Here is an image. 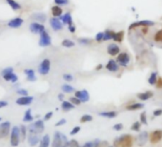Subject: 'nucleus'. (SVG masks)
<instances>
[{
	"mask_svg": "<svg viewBox=\"0 0 162 147\" xmlns=\"http://www.w3.org/2000/svg\"><path fill=\"white\" fill-rule=\"evenodd\" d=\"M33 117L32 115V110L28 109L25 112L24 118H23V121L24 122H31V121H33Z\"/></svg>",
	"mask_w": 162,
	"mask_h": 147,
	"instance_id": "nucleus-33",
	"label": "nucleus"
},
{
	"mask_svg": "<svg viewBox=\"0 0 162 147\" xmlns=\"http://www.w3.org/2000/svg\"><path fill=\"white\" fill-rule=\"evenodd\" d=\"M82 147H95V141H89L86 142Z\"/></svg>",
	"mask_w": 162,
	"mask_h": 147,
	"instance_id": "nucleus-57",
	"label": "nucleus"
},
{
	"mask_svg": "<svg viewBox=\"0 0 162 147\" xmlns=\"http://www.w3.org/2000/svg\"><path fill=\"white\" fill-rule=\"evenodd\" d=\"M75 105H74L70 100H69V101H67V100H63L62 104H61V108H62V110L65 112H68V111L75 109Z\"/></svg>",
	"mask_w": 162,
	"mask_h": 147,
	"instance_id": "nucleus-26",
	"label": "nucleus"
},
{
	"mask_svg": "<svg viewBox=\"0 0 162 147\" xmlns=\"http://www.w3.org/2000/svg\"><path fill=\"white\" fill-rule=\"evenodd\" d=\"M39 135L40 134L29 132V135H28V142H29V144L31 146H36L37 143H39V142H40Z\"/></svg>",
	"mask_w": 162,
	"mask_h": 147,
	"instance_id": "nucleus-17",
	"label": "nucleus"
},
{
	"mask_svg": "<svg viewBox=\"0 0 162 147\" xmlns=\"http://www.w3.org/2000/svg\"><path fill=\"white\" fill-rule=\"evenodd\" d=\"M45 129V125H44V121L42 119H38L36 122H33V124H31L28 127V131L29 132H33V133H36V134H41Z\"/></svg>",
	"mask_w": 162,
	"mask_h": 147,
	"instance_id": "nucleus-6",
	"label": "nucleus"
},
{
	"mask_svg": "<svg viewBox=\"0 0 162 147\" xmlns=\"http://www.w3.org/2000/svg\"><path fill=\"white\" fill-rule=\"evenodd\" d=\"M60 20L62 21V23L64 25H72L74 24V21H72V14L71 13H66V14H63L61 16L59 17Z\"/></svg>",
	"mask_w": 162,
	"mask_h": 147,
	"instance_id": "nucleus-20",
	"label": "nucleus"
},
{
	"mask_svg": "<svg viewBox=\"0 0 162 147\" xmlns=\"http://www.w3.org/2000/svg\"><path fill=\"white\" fill-rule=\"evenodd\" d=\"M51 70V60L49 59H44L38 66V73L42 76H46Z\"/></svg>",
	"mask_w": 162,
	"mask_h": 147,
	"instance_id": "nucleus-7",
	"label": "nucleus"
},
{
	"mask_svg": "<svg viewBox=\"0 0 162 147\" xmlns=\"http://www.w3.org/2000/svg\"><path fill=\"white\" fill-rule=\"evenodd\" d=\"M70 101L74 104V105H80V104L82 103L81 100L76 98V96H72V98H70Z\"/></svg>",
	"mask_w": 162,
	"mask_h": 147,
	"instance_id": "nucleus-46",
	"label": "nucleus"
},
{
	"mask_svg": "<svg viewBox=\"0 0 162 147\" xmlns=\"http://www.w3.org/2000/svg\"><path fill=\"white\" fill-rule=\"evenodd\" d=\"M102 68H103V65H102V64H98L97 66L95 67V70H96V71H99V70H101Z\"/></svg>",
	"mask_w": 162,
	"mask_h": 147,
	"instance_id": "nucleus-60",
	"label": "nucleus"
},
{
	"mask_svg": "<svg viewBox=\"0 0 162 147\" xmlns=\"http://www.w3.org/2000/svg\"><path fill=\"white\" fill-rule=\"evenodd\" d=\"M0 138H1V137H0Z\"/></svg>",
	"mask_w": 162,
	"mask_h": 147,
	"instance_id": "nucleus-64",
	"label": "nucleus"
},
{
	"mask_svg": "<svg viewBox=\"0 0 162 147\" xmlns=\"http://www.w3.org/2000/svg\"><path fill=\"white\" fill-rule=\"evenodd\" d=\"M153 40L157 43H162V29L158 30L153 36Z\"/></svg>",
	"mask_w": 162,
	"mask_h": 147,
	"instance_id": "nucleus-39",
	"label": "nucleus"
},
{
	"mask_svg": "<svg viewBox=\"0 0 162 147\" xmlns=\"http://www.w3.org/2000/svg\"><path fill=\"white\" fill-rule=\"evenodd\" d=\"M69 147H80V146H79V143L77 142V141L72 140L70 141V143H69Z\"/></svg>",
	"mask_w": 162,
	"mask_h": 147,
	"instance_id": "nucleus-49",
	"label": "nucleus"
},
{
	"mask_svg": "<svg viewBox=\"0 0 162 147\" xmlns=\"http://www.w3.org/2000/svg\"><path fill=\"white\" fill-rule=\"evenodd\" d=\"M8 105V102L5 101V100H0V108L6 107Z\"/></svg>",
	"mask_w": 162,
	"mask_h": 147,
	"instance_id": "nucleus-58",
	"label": "nucleus"
},
{
	"mask_svg": "<svg viewBox=\"0 0 162 147\" xmlns=\"http://www.w3.org/2000/svg\"><path fill=\"white\" fill-rule=\"evenodd\" d=\"M161 138H162V131L156 130L150 135V141H151V143L155 144V143H157V142H159Z\"/></svg>",
	"mask_w": 162,
	"mask_h": 147,
	"instance_id": "nucleus-19",
	"label": "nucleus"
},
{
	"mask_svg": "<svg viewBox=\"0 0 162 147\" xmlns=\"http://www.w3.org/2000/svg\"><path fill=\"white\" fill-rule=\"evenodd\" d=\"M51 13L53 17H60L63 14V9L60 6L55 5L51 8Z\"/></svg>",
	"mask_w": 162,
	"mask_h": 147,
	"instance_id": "nucleus-24",
	"label": "nucleus"
},
{
	"mask_svg": "<svg viewBox=\"0 0 162 147\" xmlns=\"http://www.w3.org/2000/svg\"><path fill=\"white\" fill-rule=\"evenodd\" d=\"M156 23L153 21L151 20H140V21H136V22H134L132 23L130 26H129V31H132L136 28H138V27H152V26H155Z\"/></svg>",
	"mask_w": 162,
	"mask_h": 147,
	"instance_id": "nucleus-9",
	"label": "nucleus"
},
{
	"mask_svg": "<svg viewBox=\"0 0 162 147\" xmlns=\"http://www.w3.org/2000/svg\"><path fill=\"white\" fill-rule=\"evenodd\" d=\"M8 5H9L11 9H13L14 11H18V10H21L22 6L19 4L18 2H16L15 0H6Z\"/></svg>",
	"mask_w": 162,
	"mask_h": 147,
	"instance_id": "nucleus-30",
	"label": "nucleus"
},
{
	"mask_svg": "<svg viewBox=\"0 0 162 147\" xmlns=\"http://www.w3.org/2000/svg\"><path fill=\"white\" fill-rule=\"evenodd\" d=\"M19 129H20V137H21V140L22 141L26 140V138H27V132H28V128H27L25 125H20Z\"/></svg>",
	"mask_w": 162,
	"mask_h": 147,
	"instance_id": "nucleus-37",
	"label": "nucleus"
},
{
	"mask_svg": "<svg viewBox=\"0 0 162 147\" xmlns=\"http://www.w3.org/2000/svg\"><path fill=\"white\" fill-rule=\"evenodd\" d=\"M124 36H125L124 31H119V32H115V34H114L113 40L114 42H117V43H121V42L124 40Z\"/></svg>",
	"mask_w": 162,
	"mask_h": 147,
	"instance_id": "nucleus-27",
	"label": "nucleus"
},
{
	"mask_svg": "<svg viewBox=\"0 0 162 147\" xmlns=\"http://www.w3.org/2000/svg\"><path fill=\"white\" fill-rule=\"evenodd\" d=\"M61 89H62V91L64 93H67V94H71V93L75 92V88L72 86H71L70 84H64V85H62Z\"/></svg>",
	"mask_w": 162,
	"mask_h": 147,
	"instance_id": "nucleus-38",
	"label": "nucleus"
},
{
	"mask_svg": "<svg viewBox=\"0 0 162 147\" xmlns=\"http://www.w3.org/2000/svg\"><path fill=\"white\" fill-rule=\"evenodd\" d=\"M50 143H51V138H50V136L49 135H44L40 140L39 147H49Z\"/></svg>",
	"mask_w": 162,
	"mask_h": 147,
	"instance_id": "nucleus-29",
	"label": "nucleus"
},
{
	"mask_svg": "<svg viewBox=\"0 0 162 147\" xmlns=\"http://www.w3.org/2000/svg\"><path fill=\"white\" fill-rule=\"evenodd\" d=\"M61 45L65 48H72L75 46V42L71 39H63L61 42Z\"/></svg>",
	"mask_w": 162,
	"mask_h": 147,
	"instance_id": "nucleus-35",
	"label": "nucleus"
},
{
	"mask_svg": "<svg viewBox=\"0 0 162 147\" xmlns=\"http://www.w3.org/2000/svg\"><path fill=\"white\" fill-rule=\"evenodd\" d=\"M113 128H114V130H117V131H120V130L123 129V124H122V123H117V124L114 125Z\"/></svg>",
	"mask_w": 162,
	"mask_h": 147,
	"instance_id": "nucleus-53",
	"label": "nucleus"
},
{
	"mask_svg": "<svg viewBox=\"0 0 162 147\" xmlns=\"http://www.w3.org/2000/svg\"><path fill=\"white\" fill-rule=\"evenodd\" d=\"M140 127H141V122L136 121L132 125V127H131V129H132L133 131H136V132H138V131L140 130Z\"/></svg>",
	"mask_w": 162,
	"mask_h": 147,
	"instance_id": "nucleus-45",
	"label": "nucleus"
},
{
	"mask_svg": "<svg viewBox=\"0 0 162 147\" xmlns=\"http://www.w3.org/2000/svg\"><path fill=\"white\" fill-rule=\"evenodd\" d=\"M95 41L97 42V43H101L104 39V32H99L95 34Z\"/></svg>",
	"mask_w": 162,
	"mask_h": 147,
	"instance_id": "nucleus-42",
	"label": "nucleus"
},
{
	"mask_svg": "<svg viewBox=\"0 0 162 147\" xmlns=\"http://www.w3.org/2000/svg\"><path fill=\"white\" fill-rule=\"evenodd\" d=\"M95 147H108V144H107V142H105V141L100 142V141L95 140Z\"/></svg>",
	"mask_w": 162,
	"mask_h": 147,
	"instance_id": "nucleus-47",
	"label": "nucleus"
},
{
	"mask_svg": "<svg viewBox=\"0 0 162 147\" xmlns=\"http://www.w3.org/2000/svg\"><path fill=\"white\" fill-rule=\"evenodd\" d=\"M156 87L157 89H162V77L159 76L158 78H157V81H156Z\"/></svg>",
	"mask_w": 162,
	"mask_h": 147,
	"instance_id": "nucleus-50",
	"label": "nucleus"
},
{
	"mask_svg": "<svg viewBox=\"0 0 162 147\" xmlns=\"http://www.w3.org/2000/svg\"><path fill=\"white\" fill-rule=\"evenodd\" d=\"M140 122L142 123V124H146L147 125V116H146V112H142V113L140 114Z\"/></svg>",
	"mask_w": 162,
	"mask_h": 147,
	"instance_id": "nucleus-44",
	"label": "nucleus"
},
{
	"mask_svg": "<svg viewBox=\"0 0 162 147\" xmlns=\"http://www.w3.org/2000/svg\"><path fill=\"white\" fill-rule=\"evenodd\" d=\"M62 77H63V79L65 81H67V82H71V81L74 80V76H72V74H69V73L64 74Z\"/></svg>",
	"mask_w": 162,
	"mask_h": 147,
	"instance_id": "nucleus-43",
	"label": "nucleus"
},
{
	"mask_svg": "<svg viewBox=\"0 0 162 147\" xmlns=\"http://www.w3.org/2000/svg\"><path fill=\"white\" fill-rule=\"evenodd\" d=\"M53 117V112H48L47 114L44 116V121H49Z\"/></svg>",
	"mask_w": 162,
	"mask_h": 147,
	"instance_id": "nucleus-54",
	"label": "nucleus"
},
{
	"mask_svg": "<svg viewBox=\"0 0 162 147\" xmlns=\"http://www.w3.org/2000/svg\"><path fill=\"white\" fill-rule=\"evenodd\" d=\"M33 101V98L31 96H21L20 98H18L16 99V104L17 105H21V106H27L32 104V102Z\"/></svg>",
	"mask_w": 162,
	"mask_h": 147,
	"instance_id": "nucleus-13",
	"label": "nucleus"
},
{
	"mask_svg": "<svg viewBox=\"0 0 162 147\" xmlns=\"http://www.w3.org/2000/svg\"><path fill=\"white\" fill-rule=\"evenodd\" d=\"M162 115V109H156V111H153V116L155 117H159Z\"/></svg>",
	"mask_w": 162,
	"mask_h": 147,
	"instance_id": "nucleus-56",
	"label": "nucleus"
},
{
	"mask_svg": "<svg viewBox=\"0 0 162 147\" xmlns=\"http://www.w3.org/2000/svg\"><path fill=\"white\" fill-rule=\"evenodd\" d=\"M66 123V119L65 118H61L60 121H58L55 123V126H61V125H64Z\"/></svg>",
	"mask_w": 162,
	"mask_h": 147,
	"instance_id": "nucleus-55",
	"label": "nucleus"
},
{
	"mask_svg": "<svg viewBox=\"0 0 162 147\" xmlns=\"http://www.w3.org/2000/svg\"><path fill=\"white\" fill-rule=\"evenodd\" d=\"M99 115L101 117L104 118H114L117 116V113L114 111H105V112H100Z\"/></svg>",
	"mask_w": 162,
	"mask_h": 147,
	"instance_id": "nucleus-32",
	"label": "nucleus"
},
{
	"mask_svg": "<svg viewBox=\"0 0 162 147\" xmlns=\"http://www.w3.org/2000/svg\"><path fill=\"white\" fill-rule=\"evenodd\" d=\"M68 30H69V32L72 33V34H75V31H76V27L75 24H72V25H69L68 26Z\"/></svg>",
	"mask_w": 162,
	"mask_h": 147,
	"instance_id": "nucleus-51",
	"label": "nucleus"
},
{
	"mask_svg": "<svg viewBox=\"0 0 162 147\" xmlns=\"http://www.w3.org/2000/svg\"><path fill=\"white\" fill-rule=\"evenodd\" d=\"M1 119H2V118H1V117H0V121H1Z\"/></svg>",
	"mask_w": 162,
	"mask_h": 147,
	"instance_id": "nucleus-62",
	"label": "nucleus"
},
{
	"mask_svg": "<svg viewBox=\"0 0 162 147\" xmlns=\"http://www.w3.org/2000/svg\"><path fill=\"white\" fill-rule=\"evenodd\" d=\"M144 107V104L142 103H132L126 107L127 110L129 111H136V110H140Z\"/></svg>",
	"mask_w": 162,
	"mask_h": 147,
	"instance_id": "nucleus-31",
	"label": "nucleus"
},
{
	"mask_svg": "<svg viewBox=\"0 0 162 147\" xmlns=\"http://www.w3.org/2000/svg\"><path fill=\"white\" fill-rule=\"evenodd\" d=\"M119 67L120 66H119V64L117 63V61L115 59H110L105 66L107 70L111 73H117L119 71Z\"/></svg>",
	"mask_w": 162,
	"mask_h": 147,
	"instance_id": "nucleus-15",
	"label": "nucleus"
},
{
	"mask_svg": "<svg viewBox=\"0 0 162 147\" xmlns=\"http://www.w3.org/2000/svg\"><path fill=\"white\" fill-rule=\"evenodd\" d=\"M75 96H76L77 98L81 100V102H87L90 100V94L87 90H80V91H76Z\"/></svg>",
	"mask_w": 162,
	"mask_h": 147,
	"instance_id": "nucleus-16",
	"label": "nucleus"
},
{
	"mask_svg": "<svg viewBox=\"0 0 162 147\" xmlns=\"http://www.w3.org/2000/svg\"><path fill=\"white\" fill-rule=\"evenodd\" d=\"M147 138H148V133L147 132H142L138 135V145L139 146H143L146 141H147Z\"/></svg>",
	"mask_w": 162,
	"mask_h": 147,
	"instance_id": "nucleus-28",
	"label": "nucleus"
},
{
	"mask_svg": "<svg viewBox=\"0 0 162 147\" xmlns=\"http://www.w3.org/2000/svg\"><path fill=\"white\" fill-rule=\"evenodd\" d=\"M2 78L5 81H9L11 83H16L18 81V76L16 74H14L13 67H6L0 73Z\"/></svg>",
	"mask_w": 162,
	"mask_h": 147,
	"instance_id": "nucleus-2",
	"label": "nucleus"
},
{
	"mask_svg": "<svg viewBox=\"0 0 162 147\" xmlns=\"http://www.w3.org/2000/svg\"><path fill=\"white\" fill-rule=\"evenodd\" d=\"M77 42L80 45L87 46V45H91L92 41V39H90V38H88V37H80L77 39Z\"/></svg>",
	"mask_w": 162,
	"mask_h": 147,
	"instance_id": "nucleus-36",
	"label": "nucleus"
},
{
	"mask_svg": "<svg viewBox=\"0 0 162 147\" xmlns=\"http://www.w3.org/2000/svg\"><path fill=\"white\" fill-rule=\"evenodd\" d=\"M115 60L117 61V63L119 64L120 67H128V65L131 62V56L127 52H120L117 56V59Z\"/></svg>",
	"mask_w": 162,
	"mask_h": 147,
	"instance_id": "nucleus-4",
	"label": "nucleus"
},
{
	"mask_svg": "<svg viewBox=\"0 0 162 147\" xmlns=\"http://www.w3.org/2000/svg\"><path fill=\"white\" fill-rule=\"evenodd\" d=\"M40 47H49L52 45V37L49 34L47 31H44L39 34V42H38Z\"/></svg>",
	"mask_w": 162,
	"mask_h": 147,
	"instance_id": "nucleus-5",
	"label": "nucleus"
},
{
	"mask_svg": "<svg viewBox=\"0 0 162 147\" xmlns=\"http://www.w3.org/2000/svg\"><path fill=\"white\" fill-rule=\"evenodd\" d=\"M11 145L13 147H16L19 145L20 142V129L17 126H14L13 129L11 130Z\"/></svg>",
	"mask_w": 162,
	"mask_h": 147,
	"instance_id": "nucleus-3",
	"label": "nucleus"
},
{
	"mask_svg": "<svg viewBox=\"0 0 162 147\" xmlns=\"http://www.w3.org/2000/svg\"><path fill=\"white\" fill-rule=\"evenodd\" d=\"M92 121V117L91 115H83L80 118V122L81 123H85V122H89Z\"/></svg>",
	"mask_w": 162,
	"mask_h": 147,
	"instance_id": "nucleus-41",
	"label": "nucleus"
},
{
	"mask_svg": "<svg viewBox=\"0 0 162 147\" xmlns=\"http://www.w3.org/2000/svg\"><path fill=\"white\" fill-rule=\"evenodd\" d=\"M50 25H51L52 29L55 31V32H59L63 29V23L60 20L59 17H52L50 19Z\"/></svg>",
	"mask_w": 162,
	"mask_h": 147,
	"instance_id": "nucleus-10",
	"label": "nucleus"
},
{
	"mask_svg": "<svg viewBox=\"0 0 162 147\" xmlns=\"http://www.w3.org/2000/svg\"><path fill=\"white\" fill-rule=\"evenodd\" d=\"M134 138L131 135H123L115 138L114 141V147H132Z\"/></svg>",
	"mask_w": 162,
	"mask_h": 147,
	"instance_id": "nucleus-1",
	"label": "nucleus"
},
{
	"mask_svg": "<svg viewBox=\"0 0 162 147\" xmlns=\"http://www.w3.org/2000/svg\"><path fill=\"white\" fill-rule=\"evenodd\" d=\"M62 145H63V134L60 132H55V135H53L52 147H62Z\"/></svg>",
	"mask_w": 162,
	"mask_h": 147,
	"instance_id": "nucleus-14",
	"label": "nucleus"
},
{
	"mask_svg": "<svg viewBox=\"0 0 162 147\" xmlns=\"http://www.w3.org/2000/svg\"><path fill=\"white\" fill-rule=\"evenodd\" d=\"M29 29L31 31V33H33L34 34H40L42 32H44L45 31V26L42 24V23L33 21L30 24Z\"/></svg>",
	"mask_w": 162,
	"mask_h": 147,
	"instance_id": "nucleus-8",
	"label": "nucleus"
},
{
	"mask_svg": "<svg viewBox=\"0 0 162 147\" xmlns=\"http://www.w3.org/2000/svg\"><path fill=\"white\" fill-rule=\"evenodd\" d=\"M24 74L26 75L27 80L31 81V82H34L37 78L36 76V72H34L33 69H25L24 70Z\"/></svg>",
	"mask_w": 162,
	"mask_h": 147,
	"instance_id": "nucleus-21",
	"label": "nucleus"
},
{
	"mask_svg": "<svg viewBox=\"0 0 162 147\" xmlns=\"http://www.w3.org/2000/svg\"><path fill=\"white\" fill-rule=\"evenodd\" d=\"M157 73L156 72H153L151 75H150L149 78H148V82L150 85H156V81H157Z\"/></svg>",
	"mask_w": 162,
	"mask_h": 147,
	"instance_id": "nucleus-34",
	"label": "nucleus"
},
{
	"mask_svg": "<svg viewBox=\"0 0 162 147\" xmlns=\"http://www.w3.org/2000/svg\"><path fill=\"white\" fill-rule=\"evenodd\" d=\"M149 28H150V27H143V28H142V33H143L144 34H147L148 31H149Z\"/></svg>",
	"mask_w": 162,
	"mask_h": 147,
	"instance_id": "nucleus-59",
	"label": "nucleus"
},
{
	"mask_svg": "<svg viewBox=\"0 0 162 147\" xmlns=\"http://www.w3.org/2000/svg\"><path fill=\"white\" fill-rule=\"evenodd\" d=\"M80 131V126H75V127H74V128H72V130L71 131V135H72V136H74V135H76L77 134L78 132Z\"/></svg>",
	"mask_w": 162,
	"mask_h": 147,
	"instance_id": "nucleus-52",
	"label": "nucleus"
},
{
	"mask_svg": "<svg viewBox=\"0 0 162 147\" xmlns=\"http://www.w3.org/2000/svg\"><path fill=\"white\" fill-rule=\"evenodd\" d=\"M115 34V32L111 29H107L105 30L104 32V39L103 41H110V40H113L114 39V36Z\"/></svg>",
	"mask_w": 162,
	"mask_h": 147,
	"instance_id": "nucleus-25",
	"label": "nucleus"
},
{
	"mask_svg": "<svg viewBox=\"0 0 162 147\" xmlns=\"http://www.w3.org/2000/svg\"><path fill=\"white\" fill-rule=\"evenodd\" d=\"M153 96V93L152 91H146V92L139 93V94H137L138 99L142 100V101H145V100H148L150 98H152Z\"/></svg>",
	"mask_w": 162,
	"mask_h": 147,
	"instance_id": "nucleus-23",
	"label": "nucleus"
},
{
	"mask_svg": "<svg viewBox=\"0 0 162 147\" xmlns=\"http://www.w3.org/2000/svg\"><path fill=\"white\" fill-rule=\"evenodd\" d=\"M63 98H64V95L63 94H59L58 95V99L60 101H63Z\"/></svg>",
	"mask_w": 162,
	"mask_h": 147,
	"instance_id": "nucleus-61",
	"label": "nucleus"
},
{
	"mask_svg": "<svg viewBox=\"0 0 162 147\" xmlns=\"http://www.w3.org/2000/svg\"><path fill=\"white\" fill-rule=\"evenodd\" d=\"M16 93L18 95L20 96H29V92L26 90V89H23V88H19L16 90Z\"/></svg>",
	"mask_w": 162,
	"mask_h": 147,
	"instance_id": "nucleus-48",
	"label": "nucleus"
},
{
	"mask_svg": "<svg viewBox=\"0 0 162 147\" xmlns=\"http://www.w3.org/2000/svg\"><path fill=\"white\" fill-rule=\"evenodd\" d=\"M53 3L57 6H67L70 4V0H53Z\"/></svg>",
	"mask_w": 162,
	"mask_h": 147,
	"instance_id": "nucleus-40",
	"label": "nucleus"
},
{
	"mask_svg": "<svg viewBox=\"0 0 162 147\" xmlns=\"http://www.w3.org/2000/svg\"><path fill=\"white\" fill-rule=\"evenodd\" d=\"M109 147H114V146H109Z\"/></svg>",
	"mask_w": 162,
	"mask_h": 147,
	"instance_id": "nucleus-63",
	"label": "nucleus"
},
{
	"mask_svg": "<svg viewBox=\"0 0 162 147\" xmlns=\"http://www.w3.org/2000/svg\"><path fill=\"white\" fill-rule=\"evenodd\" d=\"M11 123L9 121L3 122L0 124V137L6 138L11 134Z\"/></svg>",
	"mask_w": 162,
	"mask_h": 147,
	"instance_id": "nucleus-12",
	"label": "nucleus"
},
{
	"mask_svg": "<svg viewBox=\"0 0 162 147\" xmlns=\"http://www.w3.org/2000/svg\"><path fill=\"white\" fill-rule=\"evenodd\" d=\"M32 18L33 20H36V22L39 23H44L47 20V15L43 13H34L32 14Z\"/></svg>",
	"mask_w": 162,
	"mask_h": 147,
	"instance_id": "nucleus-22",
	"label": "nucleus"
},
{
	"mask_svg": "<svg viewBox=\"0 0 162 147\" xmlns=\"http://www.w3.org/2000/svg\"><path fill=\"white\" fill-rule=\"evenodd\" d=\"M120 52V47L117 43H110L107 46V54L111 56H117Z\"/></svg>",
	"mask_w": 162,
	"mask_h": 147,
	"instance_id": "nucleus-11",
	"label": "nucleus"
},
{
	"mask_svg": "<svg viewBox=\"0 0 162 147\" xmlns=\"http://www.w3.org/2000/svg\"><path fill=\"white\" fill-rule=\"evenodd\" d=\"M23 23H24L23 18H21V17H14L13 19H11V20L8 22V26H9L10 28L17 29V28H19V27H21L23 25Z\"/></svg>",
	"mask_w": 162,
	"mask_h": 147,
	"instance_id": "nucleus-18",
	"label": "nucleus"
}]
</instances>
